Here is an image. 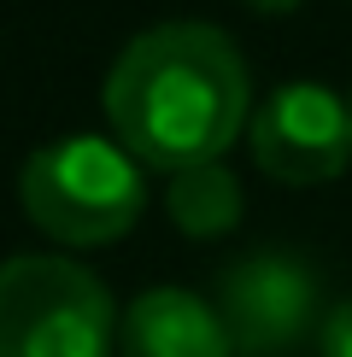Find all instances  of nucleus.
<instances>
[{"instance_id": "20e7f679", "label": "nucleus", "mask_w": 352, "mask_h": 357, "mask_svg": "<svg viewBox=\"0 0 352 357\" xmlns=\"http://www.w3.org/2000/svg\"><path fill=\"white\" fill-rule=\"evenodd\" d=\"M253 158L288 188L335 182L352 158V106L323 82H288L253 112Z\"/></svg>"}, {"instance_id": "39448f33", "label": "nucleus", "mask_w": 352, "mask_h": 357, "mask_svg": "<svg viewBox=\"0 0 352 357\" xmlns=\"http://www.w3.org/2000/svg\"><path fill=\"white\" fill-rule=\"evenodd\" d=\"M217 317L229 328V346L247 357L293 351L317 328V275L288 252H253L217 281Z\"/></svg>"}, {"instance_id": "423d86ee", "label": "nucleus", "mask_w": 352, "mask_h": 357, "mask_svg": "<svg viewBox=\"0 0 352 357\" xmlns=\"http://www.w3.org/2000/svg\"><path fill=\"white\" fill-rule=\"evenodd\" d=\"M117 351L124 357H235L217 305H205V299H194V293H182V287L141 293V299L124 310Z\"/></svg>"}, {"instance_id": "7ed1b4c3", "label": "nucleus", "mask_w": 352, "mask_h": 357, "mask_svg": "<svg viewBox=\"0 0 352 357\" xmlns=\"http://www.w3.org/2000/svg\"><path fill=\"white\" fill-rule=\"evenodd\" d=\"M112 334V299L82 264L41 252L0 264V357H106Z\"/></svg>"}, {"instance_id": "f03ea898", "label": "nucleus", "mask_w": 352, "mask_h": 357, "mask_svg": "<svg viewBox=\"0 0 352 357\" xmlns=\"http://www.w3.org/2000/svg\"><path fill=\"white\" fill-rule=\"evenodd\" d=\"M18 199L41 234L65 246H112L135 229L147 188L135 158L100 135H59L24 158Z\"/></svg>"}, {"instance_id": "f257e3e1", "label": "nucleus", "mask_w": 352, "mask_h": 357, "mask_svg": "<svg viewBox=\"0 0 352 357\" xmlns=\"http://www.w3.org/2000/svg\"><path fill=\"white\" fill-rule=\"evenodd\" d=\"M247 65L212 24H159L117 53L106 117L129 158L182 176L217 165L247 123Z\"/></svg>"}, {"instance_id": "0eeeda50", "label": "nucleus", "mask_w": 352, "mask_h": 357, "mask_svg": "<svg viewBox=\"0 0 352 357\" xmlns=\"http://www.w3.org/2000/svg\"><path fill=\"white\" fill-rule=\"evenodd\" d=\"M165 211L182 234L194 241H217L241 222V182L223 170V165H200V170H182L170 176L165 188Z\"/></svg>"}, {"instance_id": "6e6552de", "label": "nucleus", "mask_w": 352, "mask_h": 357, "mask_svg": "<svg viewBox=\"0 0 352 357\" xmlns=\"http://www.w3.org/2000/svg\"><path fill=\"white\" fill-rule=\"evenodd\" d=\"M323 357H352V299L323 317Z\"/></svg>"}, {"instance_id": "1a4fd4ad", "label": "nucleus", "mask_w": 352, "mask_h": 357, "mask_svg": "<svg viewBox=\"0 0 352 357\" xmlns=\"http://www.w3.org/2000/svg\"><path fill=\"white\" fill-rule=\"evenodd\" d=\"M247 6H253V12H293L300 0H247Z\"/></svg>"}]
</instances>
